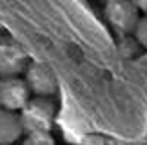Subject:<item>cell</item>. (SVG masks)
Segmentation results:
<instances>
[{
    "mask_svg": "<svg viewBox=\"0 0 147 145\" xmlns=\"http://www.w3.org/2000/svg\"><path fill=\"white\" fill-rule=\"evenodd\" d=\"M134 38L139 46L147 50V15H140L135 29H134Z\"/></svg>",
    "mask_w": 147,
    "mask_h": 145,
    "instance_id": "8",
    "label": "cell"
},
{
    "mask_svg": "<svg viewBox=\"0 0 147 145\" xmlns=\"http://www.w3.org/2000/svg\"><path fill=\"white\" fill-rule=\"evenodd\" d=\"M79 145H111L108 142L106 137L99 135V133H89V135H84L82 140L79 142Z\"/></svg>",
    "mask_w": 147,
    "mask_h": 145,
    "instance_id": "9",
    "label": "cell"
},
{
    "mask_svg": "<svg viewBox=\"0 0 147 145\" xmlns=\"http://www.w3.org/2000/svg\"><path fill=\"white\" fill-rule=\"evenodd\" d=\"M135 5H137L139 10H142V15H147V0H144V2H137Z\"/></svg>",
    "mask_w": 147,
    "mask_h": 145,
    "instance_id": "10",
    "label": "cell"
},
{
    "mask_svg": "<svg viewBox=\"0 0 147 145\" xmlns=\"http://www.w3.org/2000/svg\"><path fill=\"white\" fill-rule=\"evenodd\" d=\"M115 145H142V144H137V142H118Z\"/></svg>",
    "mask_w": 147,
    "mask_h": 145,
    "instance_id": "11",
    "label": "cell"
},
{
    "mask_svg": "<svg viewBox=\"0 0 147 145\" xmlns=\"http://www.w3.org/2000/svg\"><path fill=\"white\" fill-rule=\"evenodd\" d=\"M21 145H57L51 133H29L24 137Z\"/></svg>",
    "mask_w": 147,
    "mask_h": 145,
    "instance_id": "7",
    "label": "cell"
},
{
    "mask_svg": "<svg viewBox=\"0 0 147 145\" xmlns=\"http://www.w3.org/2000/svg\"><path fill=\"white\" fill-rule=\"evenodd\" d=\"M26 85L34 97H53L58 89V80L55 72L41 62H31L22 75Z\"/></svg>",
    "mask_w": 147,
    "mask_h": 145,
    "instance_id": "3",
    "label": "cell"
},
{
    "mask_svg": "<svg viewBox=\"0 0 147 145\" xmlns=\"http://www.w3.org/2000/svg\"><path fill=\"white\" fill-rule=\"evenodd\" d=\"M0 38H2V29H0Z\"/></svg>",
    "mask_w": 147,
    "mask_h": 145,
    "instance_id": "12",
    "label": "cell"
},
{
    "mask_svg": "<svg viewBox=\"0 0 147 145\" xmlns=\"http://www.w3.org/2000/svg\"><path fill=\"white\" fill-rule=\"evenodd\" d=\"M31 63L28 51L12 38H0V79L21 77Z\"/></svg>",
    "mask_w": 147,
    "mask_h": 145,
    "instance_id": "2",
    "label": "cell"
},
{
    "mask_svg": "<svg viewBox=\"0 0 147 145\" xmlns=\"http://www.w3.org/2000/svg\"><path fill=\"white\" fill-rule=\"evenodd\" d=\"M106 17L113 28H116L121 33H134L140 14L135 3L132 2H121V0H113L106 3Z\"/></svg>",
    "mask_w": 147,
    "mask_h": 145,
    "instance_id": "5",
    "label": "cell"
},
{
    "mask_svg": "<svg viewBox=\"0 0 147 145\" xmlns=\"http://www.w3.org/2000/svg\"><path fill=\"white\" fill-rule=\"evenodd\" d=\"M24 126V133H51L55 116H57V103L53 97H31L24 109L19 113Z\"/></svg>",
    "mask_w": 147,
    "mask_h": 145,
    "instance_id": "1",
    "label": "cell"
},
{
    "mask_svg": "<svg viewBox=\"0 0 147 145\" xmlns=\"http://www.w3.org/2000/svg\"><path fill=\"white\" fill-rule=\"evenodd\" d=\"M31 97V91L22 77L0 79V109L21 113Z\"/></svg>",
    "mask_w": 147,
    "mask_h": 145,
    "instance_id": "4",
    "label": "cell"
},
{
    "mask_svg": "<svg viewBox=\"0 0 147 145\" xmlns=\"http://www.w3.org/2000/svg\"><path fill=\"white\" fill-rule=\"evenodd\" d=\"M24 135L21 114L0 109V145H14Z\"/></svg>",
    "mask_w": 147,
    "mask_h": 145,
    "instance_id": "6",
    "label": "cell"
}]
</instances>
